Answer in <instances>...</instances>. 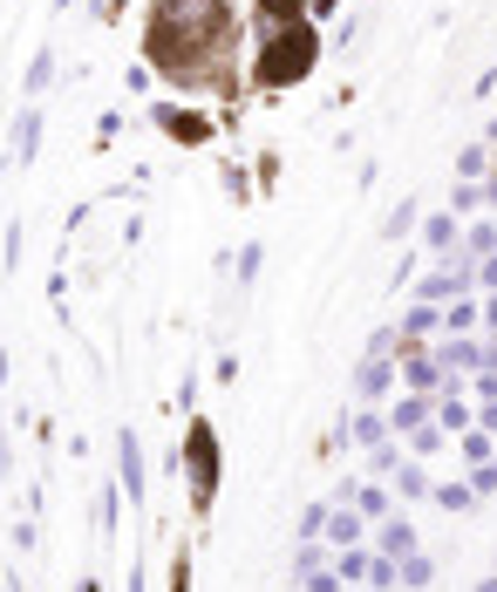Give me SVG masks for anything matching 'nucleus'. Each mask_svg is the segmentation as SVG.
Instances as JSON below:
<instances>
[{"mask_svg": "<svg viewBox=\"0 0 497 592\" xmlns=\"http://www.w3.org/2000/svg\"><path fill=\"white\" fill-rule=\"evenodd\" d=\"M232 14L219 0H158L150 8V61H164L171 76H198L211 55H226Z\"/></svg>", "mask_w": 497, "mask_h": 592, "instance_id": "obj_1", "label": "nucleus"}]
</instances>
